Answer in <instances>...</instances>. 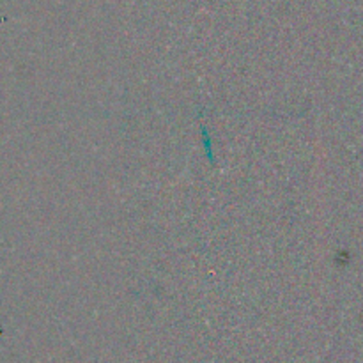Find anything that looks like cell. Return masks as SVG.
I'll use <instances>...</instances> for the list:
<instances>
[]
</instances>
